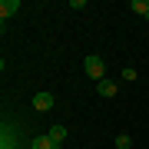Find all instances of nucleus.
I'll return each instance as SVG.
<instances>
[{"instance_id":"6","label":"nucleus","mask_w":149,"mask_h":149,"mask_svg":"<svg viewBox=\"0 0 149 149\" xmlns=\"http://www.w3.org/2000/svg\"><path fill=\"white\" fill-rule=\"evenodd\" d=\"M33 149H63V146H56L50 136H37L33 139Z\"/></svg>"},{"instance_id":"3","label":"nucleus","mask_w":149,"mask_h":149,"mask_svg":"<svg viewBox=\"0 0 149 149\" xmlns=\"http://www.w3.org/2000/svg\"><path fill=\"white\" fill-rule=\"evenodd\" d=\"M17 10H20V0H3V3H0V17H3V20L13 17Z\"/></svg>"},{"instance_id":"8","label":"nucleus","mask_w":149,"mask_h":149,"mask_svg":"<svg viewBox=\"0 0 149 149\" xmlns=\"http://www.w3.org/2000/svg\"><path fill=\"white\" fill-rule=\"evenodd\" d=\"M116 149H133V139H129L126 133H119L116 136Z\"/></svg>"},{"instance_id":"4","label":"nucleus","mask_w":149,"mask_h":149,"mask_svg":"<svg viewBox=\"0 0 149 149\" xmlns=\"http://www.w3.org/2000/svg\"><path fill=\"white\" fill-rule=\"evenodd\" d=\"M47 136L53 139L56 146H63V139H66V126H60V123H56V126H50V133H47Z\"/></svg>"},{"instance_id":"7","label":"nucleus","mask_w":149,"mask_h":149,"mask_svg":"<svg viewBox=\"0 0 149 149\" xmlns=\"http://www.w3.org/2000/svg\"><path fill=\"white\" fill-rule=\"evenodd\" d=\"M129 7H133V10H136L139 17H149V0H133Z\"/></svg>"},{"instance_id":"1","label":"nucleus","mask_w":149,"mask_h":149,"mask_svg":"<svg viewBox=\"0 0 149 149\" xmlns=\"http://www.w3.org/2000/svg\"><path fill=\"white\" fill-rule=\"evenodd\" d=\"M83 66H86V76H90V80H96V83L103 80V70H106V66H103V60L96 56V53L86 56V60H83Z\"/></svg>"},{"instance_id":"9","label":"nucleus","mask_w":149,"mask_h":149,"mask_svg":"<svg viewBox=\"0 0 149 149\" xmlns=\"http://www.w3.org/2000/svg\"><path fill=\"white\" fill-rule=\"evenodd\" d=\"M146 20H149V17H146Z\"/></svg>"},{"instance_id":"5","label":"nucleus","mask_w":149,"mask_h":149,"mask_svg":"<svg viewBox=\"0 0 149 149\" xmlns=\"http://www.w3.org/2000/svg\"><path fill=\"white\" fill-rule=\"evenodd\" d=\"M96 93L109 100V96H116V86H113V80H100V83H96Z\"/></svg>"},{"instance_id":"2","label":"nucleus","mask_w":149,"mask_h":149,"mask_svg":"<svg viewBox=\"0 0 149 149\" xmlns=\"http://www.w3.org/2000/svg\"><path fill=\"white\" fill-rule=\"evenodd\" d=\"M50 106H53V93H33V109L47 113Z\"/></svg>"}]
</instances>
